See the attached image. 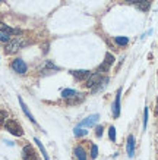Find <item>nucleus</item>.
<instances>
[{"label":"nucleus","instance_id":"obj_1","mask_svg":"<svg viewBox=\"0 0 158 160\" xmlns=\"http://www.w3.org/2000/svg\"><path fill=\"white\" fill-rule=\"evenodd\" d=\"M28 46V41L24 38V37H16V38H12L9 43H6L5 47V53L6 54H15L18 53L22 47Z\"/></svg>","mask_w":158,"mask_h":160},{"label":"nucleus","instance_id":"obj_2","mask_svg":"<svg viewBox=\"0 0 158 160\" xmlns=\"http://www.w3.org/2000/svg\"><path fill=\"white\" fill-rule=\"evenodd\" d=\"M5 126H6V129H7L12 135H16V137L24 135V129H22V126H21L16 121H13V119H6Z\"/></svg>","mask_w":158,"mask_h":160},{"label":"nucleus","instance_id":"obj_3","mask_svg":"<svg viewBox=\"0 0 158 160\" xmlns=\"http://www.w3.org/2000/svg\"><path fill=\"white\" fill-rule=\"evenodd\" d=\"M10 68L13 69L16 73H21V75L26 73V71H28V66H26V63L22 59H15L13 62L10 63Z\"/></svg>","mask_w":158,"mask_h":160},{"label":"nucleus","instance_id":"obj_4","mask_svg":"<svg viewBox=\"0 0 158 160\" xmlns=\"http://www.w3.org/2000/svg\"><path fill=\"white\" fill-rule=\"evenodd\" d=\"M101 81H103V75H101L100 72H95V73H91V75L88 77L85 85L88 88H97L98 85H100Z\"/></svg>","mask_w":158,"mask_h":160},{"label":"nucleus","instance_id":"obj_5","mask_svg":"<svg viewBox=\"0 0 158 160\" xmlns=\"http://www.w3.org/2000/svg\"><path fill=\"white\" fill-rule=\"evenodd\" d=\"M114 63V56L111 53H105V59H104V62L101 63L100 66H98V71L97 72H100V73H103V72H107L108 69H110V66Z\"/></svg>","mask_w":158,"mask_h":160},{"label":"nucleus","instance_id":"obj_6","mask_svg":"<svg viewBox=\"0 0 158 160\" xmlns=\"http://www.w3.org/2000/svg\"><path fill=\"white\" fill-rule=\"evenodd\" d=\"M22 157H24V160H40V157L37 156V151L29 144L22 148Z\"/></svg>","mask_w":158,"mask_h":160},{"label":"nucleus","instance_id":"obj_7","mask_svg":"<svg viewBox=\"0 0 158 160\" xmlns=\"http://www.w3.org/2000/svg\"><path fill=\"white\" fill-rule=\"evenodd\" d=\"M72 77L76 79V81H84V79H88V77L91 75V71H86V69H76V71H70Z\"/></svg>","mask_w":158,"mask_h":160},{"label":"nucleus","instance_id":"obj_8","mask_svg":"<svg viewBox=\"0 0 158 160\" xmlns=\"http://www.w3.org/2000/svg\"><path fill=\"white\" fill-rule=\"evenodd\" d=\"M56 71H60V68L56 66V65L53 62H50V60H45L43 69H41V73H43V75H48V73H54Z\"/></svg>","mask_w":158,"mask_h":160},{"label":"nucleus","instance_id":"obj_9","mask_svg":"<svg viewBox=\"0 0 158 160\" xmlns=\"http://www.w3.org/2000/svg\"><path fill=\"white\" fill-rule=\"evenodd\" d=\"M120 98H122V88H119V91L116 94L114 104H113V116L114 118L120 116Z\"/></svg>","mask_w":158,"mask_h":160},{"label":"nucleus","instance_id":"obj_10","mask_svg":"<svg viewBox=\"0 0 158 160\" xmlns=\"http://www.w3.org/2000/svg\"><path fill=\"white\" fill-rule=\"evenodd\" d=\"M98 119H100V115H91V116H88L86 119H84V121L79 123V126H88V128H91V126H94L98 122Z\"/></svg>","mask_w":158,"mask_h":160},{"label":"nucleus","instance_id":"obj_11","mask_svg":"<svg viewBox=\"0 0 158 160\" xmlns=\"http://www.w3.org/2000/svg\"><path fill=\"white\" fill-rule=\"evenodd\" d=\"M126 153L129 157H133L135 156V137L129 135L127 137V142H126Z\"/></svg>","mask_w":158,"mask_h":160},{"label":"nucleus","instance_id":"obj_12","mask_svg":"<svg viewBox=\"0 0 158 160\" xmlns=\"http://www.w3.org/2000/svg\"><path fill=\"white\" fill-rule=\"evenodd\" d=\"M18 100H19V104H21V107H22V110H24V113L26 115V118H28V119H29L31 122H32V123H35V125H37V121H35V118H34L32 115H31V112H29L28 106L25 104V102L22 100V97H21V96L18 97Z\"/></svg>","mask_w":158,"mask_h":160},{"label":"nucleus","instance_id":"obj_13","mask_svg":"<svg viewBox=\"0 0 158 160\" xmlns=\"http://www.w3.org/2000/svg\"><path fill=\"white\" fill-rule=\"evenodd\" d=\"M139 10H142V12H146L149 9V6H151V0H135L133 3Z\"/></svg>","mask_w":158,"mask_h":160},{"label":"nucleus","instance_id":"obj_14","mask_svg":"<svg viewBox=\"0 0 158 160\" xmlns=\"http://www.w3.org/2000/svg\"><path fill=\"white\" fill-rule=\"evenodd\" d=\"M85 100V94H76L75 97L72 98H67L66 103H67V106H76V104H79V103H82Z\"/></svg>","mask_w":158,"mask_h":160},{"label":"nucleus","instance_id":"obj_15","mask_svg":"<svg viewBox=\"0 0 158 160\" xmlns=\"http://www.w3.org/2000/svg\"><path fill=\"white\" fill-rule=\"evenodd\" d=\"M0 32H7V34H21L19 29H15V28H10L9 25H6L5 22L0 21Z\"/></svg>","mask_w":158,"mask_h":160},{"label":"nucleus","instance_id":"obj_16","mask_svg":"<svg viewBox=\"0 0 158 160\" xmlns=\"http://www.w3.org/2000/svg\"><path fill=\"white\" fill-rule=\"evenodd\" d=\"M73 153H75L78 160H86V153H85V150H84V147H81V146L75 147V151H73Z\"/></svg>","mask_w":158,"mask_h":160},{"label":"nucleus","instance_id":"obj_17","mask_svg":"<svg viewBox=\"0 0 158 160\" xmlns=\"http://www.w3.org/2000/svg\"><path fill=\"white\" fill-rule=\"evenodd\" d=\"M78 92L75 91V90H70V88H66V90H63L62 91V97L65 98V100H67V98H72V97H75Z\"/></svg>","mask_w":158,"mask_h":160},{"label":"nucleus","instance_id":"obj_18","mask_svg":"<svg viewBox=\"0 0 158 160\" xmlns=\"http://www.w3.org/2000/svg\"><path fill=\"white\" fill-rule=\"evenodd\" d=\"M114 41H116V44H117V46H120V47H125V46H127V44H129V38H127V37H123V35L116 37Z\"/></svg>","mask_w":158,"mask_h":160},{"label":"nucleus","instance_id":"obj_19","mask_svg":"<svg viewBox=\"0 0 158 160\" xmlns=\"http://www.w3.org/2000/svg\"><path fill=\"white\" fill-rule=\"evenodd\" d=\"M73 134H75V137H85L86 134H88V131L86 129H84L82 126H75V129H73Z\"/></svg>","mask_w":158,"mask_h":160},{"label":"nucleus","instance_id":"obj_20","mask_svg":"<svg viewBox=\"0 0 158 160\" xmlns=\"http://www.w3.org/2000/svg\"><path fill=\"white\" fill-rule=\"evenodd\" d=\"M34 141L37 142V146H38V148L41 150V153H43V156H44V159L45 160H50V157H48V154H47V151H45V148H44V146L41 144V141L38 140V138H34Z\"/></svg>","mask_w":158,"mask_h":160},{"label":"nucleus","instance_id":"obj_21","mask_svg":"<svg viewBox=\"0 0 158 160\" xmlns=\"http://www.w3.org/2000/svg\"><path fill=\"white\" fill-rule=\"evenodd\" d=\"M10 34H7V32H0V41L2 43H9L10 41Z\"/></svg>","mask_w":158,"mask_h":160},{"label":"nucleus","instance_id":"obj_22","mask_svg":"<svg viewBox=\"0 0 158 160\" xmlns=\"http://www.w3.org/2000/svg\"><path fill=\"white\" fill-rule=\"evenodd\" d=\"M108 138H110V141H113V142L116 141V128L114 126H110V128H108Z\"/></svg>","mask_w":158,"mask_h":160},{"label":"nucleus","instance_id":"obj_23","mask_svg":"<svg viewBox=\"0 0 158 160\" xmlns=\"http://www.w3.org/2000/svg\"><path fill=\"white\" fill-rule=\"evenodd\" d=\"M97 156H98V147L95 144H92L91 146V159H97Z\"/></svg>","mask_w":158,"mask_h":160},{"label":"nucleus","instance_id":"obj_24","mask_svg":"<svg viewBox=\"0 0 158 160\" xmlns=\"http://www.w3.org/2000/svg\"><path fill=\"white\" fill-rule=\"evenodd\" d=\"M146 125H148V107H145L144 110V129L146 128Z\"/></svg>","mask_w":158,"mask_h":160},{"label":"nucleus","instance_id":"obj_25","mask_svg":"<svg viewBox=\"0 0 158 160\" xmlns=\"http://www.w3.org/2000/svg\"><path fill=\"white\" fill-rule=\"evenodd\" d=\"M103 132H104V126L98 125V126L95 128V135H97V137H103Z\"/></svg>","mask_w":158,"mask_h":160},{"label":"nucleus","instance_id":"obj_26","mask_svg":"<svg viewBox=\"0 0 158 160\" xmlns=\"http://www.w3.org/2000/svg\"><path fill=\"white\" fill-rule=\"evenodd\" d=\"M6 119H7V113L3 112V110H0V123H2V122H5Z\"/></svg>","mask_w":158,"mask_h":160},{"label":"nucleus","instance_id":"obj_27","mask_svg":"<svg viewBox=\"0 0 158 160\" xmlns=\"http://www.w3.org/2000/svg\"><path fill=\"white\" fill-rule=\"evenodd\" d=\"M126 2H129V3H135V0H126Z\"/></svg>","mask_w":158,"mask_h":160},{"label":"nucleus","instance_id":"obj_28","mask_svg":"<svg viewBox=\"0 0 158 160\" xmlns=\"http://www.w3.org/2000/svg\"><path fill=\"white\" fill-rule=\"evenodd\" d=\"M2 2H3V0H0V3H2Z\"/></svg>","mask_w":158,"mask_h":160}]
</instances>
